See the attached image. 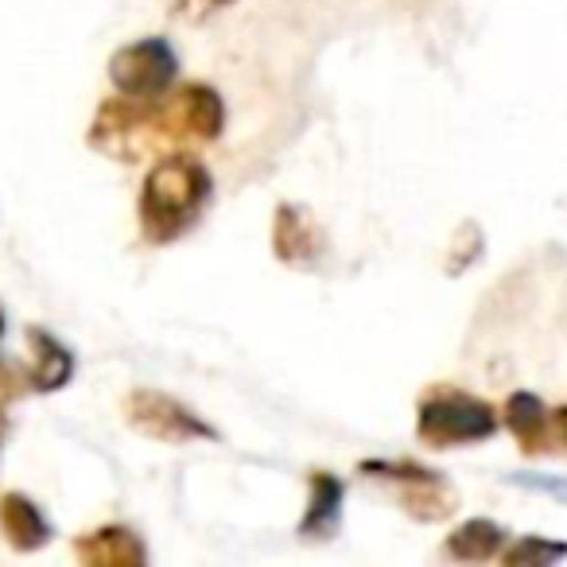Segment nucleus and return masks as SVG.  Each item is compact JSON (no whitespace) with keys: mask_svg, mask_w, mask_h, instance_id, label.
Here are the masks:
<instances>
[{"mask_svg":"<svg viewBox=\"0 0 567 567\" xmlns=\"http://www.w3.org/2000/svg\"><path fill=\"white\" fill-rule=\"evenodd\" d=\"M513 482L525 489H540V494H551L567 505V478H551V474H513Z\"/></svg>","mask_w":567,"mask_h":567,"instance_id":"13","label":"nucleus"},{"mask_svg":"<svg viewBox=\"0 0 567 567\" xmlns=\"http://www.w3.org/2000/svg\"><path fill=\"white\" fill-rule=\"evenodd\" d=\"M79 559L86 564H102V567H128V564H141L144 548L128 528H102V533H90L79 540Z\"/></svg>","mask_w":567,"mask_h":567,"instance_id":"7","label":"nucleus"},{"mask_svg":"<svg viewBox=\"0 0 567 567\" xmlns=\"http://www.w3.org/2000/svg\"><path fill=\"white\" fill-rule=\"evenodd\" d=\"M0 339H4V311H0Z\"/></svg>","mask_w":567,"mask_h":567,"instance_id":"15","label":"nucleus"},{"mask_svg":"<svg viewBox=\"0 0 567 567\" xmlns=\"http://www.w3.org/2000/svg\"><path fill=\"white\" fill-rule=\"evenodd\" d=\"M133 424L141 432L156 435V440H190V435H214L198 416H190L183 404H175L172 396L159 393H136L133 396Z\"/></svg>","mask_w":567,"mask_h":567,"instance_id":"4","label":"nucleus"},{"mask_svg":"<svg viewBox=\"0 0 567 567\" xmlns=\"http://www.w3.org/2000/svg\"><path fill=\"white\" fill-rule=\"evenodd\" d=\"M567 556V544H548V540H536V536H525L517 548L505 551V564H551V559H564Z\"/></svg>","mask_w":567,"mask_h":567,"instance_id":"12","label":"nucleus"},{"mask_svg":"<svg viewBox=\"0 0 567 567\" xmlns=\"http://www.w3.org/2000/svg\"><path fill=\"white\" fill-rule=\"evenodd\" d=\"M35 347V365H32V385L35 389H59L66 385V378H71L74 370V358L66 354V347H59L51 334L43 331H32L28 334Z\"/></svg>","mask_w":567,"mask_h":567,"instance_id":"9","label":"nucleus"},{"mask_svg":"<svg viewBox=\"0 0 567 567\" xmlns=\"http://www.w3.org/2000/svg\"><path fill=\"white\" fill-rule=\"evenodd\" d=\"M172 133L179 136H218L221 128V102L214 90L206 86H190L183 90L179 97L172 102V110H167V121H164Z\"/></svg>","mask_w":567,"mask_h":567,"instance_id":"5","label":"nucleus"},{"mask_svg":"<svg viewBox=\"0 0 567 567\" xmlns=\"http://www.w3.org/2000/svg\"><path fill=\"white\" fill-rule=\"evenodd\" d=\"M113 86L125 97H136V102H148V97H159L175 79V51L167 48L164 40H141L133 48L117 51L110 63Z\"/></svg>","mask_w":567,"mask_h":567,"instance_id":"3","label":"nucleus"},{"mask_svg":"<svg viewBox=\"0 0 567 567\" xmlns=\"http://www.w3.org/2000/svg\"><path fill=\"white\" fill-rule=\"evenodd\" d=\"M559 427H564V435H567V409H559Z\"/></svg>","mask_w":567,"mask_h":567,"instance_id":"14","label":"nucleus"},{"mask_svg":"<svg viewBox=\"0 0 567 567\" xmlns=\"http://www.w3.org/2000/svg\"><path fill=\"white\" fill-rule=\"evenodd\" d=\"M0 435H4V412H0Z\"/></svg>","mask_w":567,"mask_h":567,"instance_id":"16","label":"nucleus"},{"mask_svg":"<svg viewBox=\"0 0 567 567\" xmlns=\"http://www.w3.org/2000/svg\"><path fill=\"white\" fill-rule=\"evenodd\" d=\"M311 509L303 517L300 533L303 536H331L339 528V513H342V482L331 474H316L311 478Z\"/></svg>","mask_w":567,"mask_h":567,"instance_id":"8","label":"nucleus"},{"mask_svg":"<svg viewBox=\"0 0 567 567\" xmlns=\"http://www.w3.org/2000/svg\"><path fill=\"white\" fill-rule=\"evenodd\" d=\"M497 420L486 401H474L463 393H435L420 409V435L432 447H458L494 435Z\"/></svg>","mask_w":567,"mask_h":567,"instance_id":"2","label":"nucleus"},{"mask_svg":"<svg viewBox=\"0 0 567 567\" xmlns=\"http://www.w3.org/2000/svg\"><path fill=\"white\" fill-rule=\"evenodd\" d=\"M206 195H210V175L195 159H167L144 183L141 218L144 234L152 241H172L190 221L198 218Z\"/></svg>","mask_w":567,"mask_h":567,"instance_id":"1","label":"nucleus"},{"mask_svg":"<svg viewBox=\"0 0 567 567\" xmlns=\"http://www.w3.org/2000/svg\"><path fill=\"white\" fill-rule=\"evenodd\" d=\"M0 528H4L12 548H20V551L40 548V544H48V536H51L48 517H43L40 505L28 502L24 494L0 497Z\"/></svg>","mask_w":567,"mask_h":567,"instance_id":"6","label":"nucleus"},{"mask_svg":"<svg viewBox=\"0 0 567 567\" xmlns=\"http://www.w3.org/2000/svg\"><path fill=\"white\" fill-rule=\"evenodd\" d=\"M540 416H544V404L536 401L533 393H517L509 401V427L513 435H517L520 443H525V451H536L540 447Z\"/></svg>","mask_w":567,"mask_h":567,"instance_id":"11","label":"nucleus"},{"mask_svg":"<svg viewBox=\"0 0 567 567\" xmlns=\"http://www.w3.org/2000/svg\"><path fill=\"white\" fill-rule=\"evenodd\" d=\"M502 536L505 533L494 525V520H466V525L447 540V556L451 559H486V556H494Z\"/></svg>","mask_w":567,"mask_h":567,"instance_id":"10","label":"nucleus"}]
</instances>
